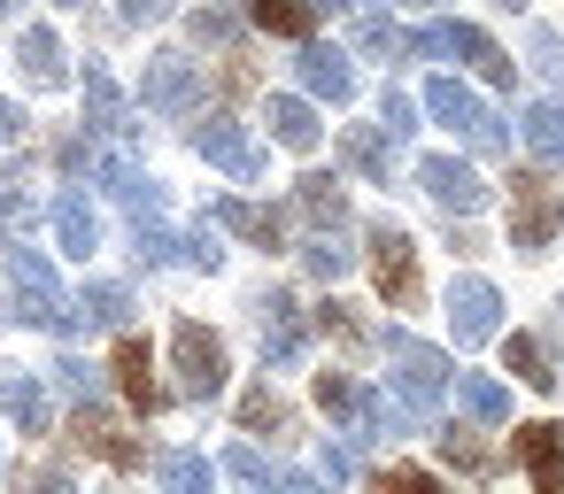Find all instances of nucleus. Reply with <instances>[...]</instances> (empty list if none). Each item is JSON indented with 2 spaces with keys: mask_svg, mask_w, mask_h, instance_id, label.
Masks as SVG:
<instances>
[{
  "mask_svg": "<svg viewBox=\"0 0 564 494\" xmlns=\"http://www.w3.org/2000/svg\"><path fill=\"white\" fill-rule=\"evenodd\" d=\"M9 271H17V317L24 325H47V332H70L78 325L70 301H63V286H55V263L40 248H9Z\"/></svg>",
  "mask_w": 564,
  "mask_h": 494,
  "instance_id": "f257e3e1",
  "label": "nucleus"
},
{
  "mask_svg": "<svg viewBox=\"0 0 564 494\" xmlns=\"http://www.w3.org/2000/svg\"><path fill=\"white\" fill-rule=\"evenodd\" d=\"M556 224H564V201H556V186H549L541 171H525V178H518V194H510V248L541 255V248L556 240Z\"/></svg>",
  "mask_w": 564,
  "mask_h": 494,
  "instance_id": "f03ea898",
  "label": "nucleus"
},
{
  "mask_svg": "<svg viewBox=\"0 0 564 494\" xmlns=\"http://www.w3.org/2000/svg\"><path fill=\"white\" fill-rule=\"evenodd\" d=\"M371 278L394 309H417V240L402 224H371Z\"/></svg>",
  "mask_w": 564,
  "mask_h": 494,
  "instance_id": "7ed1b4c3",
  "label": "nucleus"
},
{
  "mask_svg": "<svg viewBox=\"0 0 564 494\" xmlns=\"http://www.w3.org/2000/svg\"><path fill=\"white\" fill-rule=\"evenodd\" d=\"M425 109H433L448 132H464L479 155H495V147H502V124H495V117H487V109H479V101H471L456 78H433V86H425Z\"/></svg>",
  "mask_w": 564,
  "mask_h": 494,
  "instance_id": "20e7f679",
  "label": "nucleus"
},
{
  "mask_svg": "<svg viewBox=\"0 0 564 494\" xmlns=\"http://www.w3.org/2000/svg\"><path fill=\"white\" fill-rule=\"evenodd\" d=\"M171 355H178V378H186L194 402H209V394L225 386V348H217V332H202L194 317L171 332Z\"/></svg>",
  "mask_w": 564,
  "mask_h": 494,
  "instance_id": "39448f33",
  "label": "nucleus"
},
{
  "mask_svg": "<svg viewBox=\"0 0 564 494\" xmlns=\"http://www.w3.org/2000/svg\"><path fill=\"white\" fill-rule=\"evenodd\" d=\"M425 47H433V55H464L487 86H510V55H502L487 32H471V24H433V32H425Z\"/></svg>",
  "mask_w": 564,
  "mask_h": 494,
  "instance_id": "423d86ee",
  "label": "nucleus"
},
{
  "mask_svg": "<svg viewBox=\"0 0 564 494\" xmlns=\"http://www.w3.org/2000/svg\"><path fill=\"white\" fill-rule=\"evenodd\" d=\"M394 378H402L410 409H433V402H441V386H448V363H441V355H433L425 340L394 332Z\"/></svg>",
  "mask_w": 564,
  "mask_h": 494,
  "instance_id": "0eeeda50",
  "label": "nucleus"
},
{
  "mask_svg": "<svg viewBox=\"0 0 564 494\" xmlns=\"http://www.w3.org/2000/svg\"><path fill=\"white\" fill-rule=\"evenodd\" d=\"M70 440H78L86 455L117 463V471H140V455H148V448H140V440H124V432H117L101 409H78V417H70Z\"/></svg>",
  "mask_w": 564,
  "mask_h": 494,
  "instance_id": "6e6552de",
  "label": "nucleus"
},
{
  "mask_svg": "<svg viewBox=\"0 0 564 494\" xmlns=\"http://www.w3.org/2000/svg\"><path fill=\"white\" fill-rule=\"evenodd\" d=\"M417 186H425L441 209H479V194H487V186H479V171H471V163H448V155L417 163Z\"/></svg>",
  "mask_w": 564,
  "mask_h": 494,
  "instance_id": "1a4fd4ad",
  "label": "nucleus"
},
{
  "mask_svg": "<svg viewBox=\"0 0 564 494\" xmlns=\"http://www.w3.org/2000/svg\"><path fill=\"white\" fill-rule=\"evenodd\" d=\"M495 309H502V301H495V286H487V278H456V294H448V325H456V340H464V348L495 332Z\"/></svg>",
  "mask_w": 564,
  "mask_h": 494,
  "instance_id": "9d476101",
  "label": "nucleus"
},
{
  "mask_svg": "<svg viewBox=\"0 0 564 494\" xmlns=\"http://www.w3.org/2000/svg\"><path fill=\"white\" fill-rule=\"evenodd\" d=\"M117 386H124V402H132L140 417H155V409L171 402V394H163V386L148 378V340H132V332L117 340Z\"/></svg>",
  "mask_w": 564,
  "mask_h": 494,
  "instance_id": "9b49d317",
  "label": "nucleus"
},
{
  "mask_svg": "<svg viewBox=\"0 0 564 494\" xmlns=\"http://www.w3.org/2000/svg\"><path fill=\"white\" fill-rule=\"evenodd\" d=\"M518 455H525L533 486L556 494V479H564V432H556V425H518Z\"/></svg>",
  "mask_w": 564,
  "mask_h": 494,
  "instance_id": "f8f14e48",
  "label": "nucleus"
},
{
  "mask_svg": "<svg viewBox=\"0 0 564 494\" xmlns=\"http://www.w3.org/2000/svg\"><path fill=\"white\" fill-rule=\"evenodd\" d=\"M263 355H271V363H294V355H302V309H294L286 294L263 301Z\"/></svg>",
  "mask_w": 564,
  "mask_h": 494,
  "instance_id": "ddd939ff",
  "label": "nucleus"
},
{
  "mask_svg": "<svg viewBox=\"0 0 564 494\" xmlns=\"http://www.w3.org/2000/svg\"><path fill=\"white\" fill-rule=\"evenodd\" d=\"M55 240H63V255H94V240H101V224H94V209H86V194H63L55 201Z\"/></svg>",
  "mask_w": 564,
  "mask_h": 494,
  "instance_id": "4468645a",
  "label": "nucleus"
},
{
  "mask_svg": "<svg viewBox=\"0 0 564 494\" xmlns=\"http://www.w3.org/2000/svg\"><path fill=\"white\" fill-rule=\"evenodd\" d=\"M148 101H155V109H194V63H186V55H163V63L148 70Z\"/></svg>",
  "mask_w": 564,
  "mask_h": 494,
  "instance_id": "2eb2a0df",
  "label": "nucleus"
},
{
  "mask_svg": "<svg viewBox=\"0 0 564 494\" xmlns=\"http://www.w3.org/2000/svg\"><path fill=\"white\" fill-rule=\"evenodd\" d=\"M202 155H209V163H225L232 178H256V171H263V155H256L232 124H209V132H202Z\"/></svg>",
  "mask_w": 564,
  "mask_h": 494,
  "instance_id": "dca6fc26",
  "label": "nucleus"
},
{
  "mask_svg": "<svg viewBox=\"0 0 564 494\" xmlns=\"http://www.w3.org/2000/svg\"><path fill=\"white\" fill-rule=\"evenodd\" d=\"M271 140H279V147H317V117H310V101L279 94V101H271Z\"/></svg>",
  "mask_w": 564,
  "mask_h": 494,
  "instance_id": "f3484780",
  "label": "nucleus"
},
{
  "mask_svg": "<svg viewBox=\"0 0 564 494\" xmlns=\"http://www.w3.org/2000/svg\"><path fill=\"white\" fill-rule=\"evenodd\" d=\"M217 224L240 232V240H256V248H279V217L256 209V201H217Z\"/></svg>",
  "mask_w": 564,
  "mask_h": 494,
  "instance_id": "a211bd4d",
  "label": "nucleus"
},
{
  "mask_svg": "<svg viewBox=\"0 0 564 494\" xmlns=\"http://www.w3.org/2000/svg\"><path fill=\"white\" fill-rule=\"evenodd\" d=\"M286 425H294V417H286V402H279L271 386H248V394H240V432H256V440L271 432V440H279Z\"/></svg>",
  "mask_w": 564,
  "mask_h": 494,
  "instance_id": "6ab92c4d",
  "label": "nucleus"
},
{
  "mask_svg": "<svg viewBox=\"0 0 564 494\" xmlns=\"http://www.w3.org/2000/svg\"><path fill=\"white\" fill-rule=\"evenodd\" d=\"M155 471H163V494H209V479H217L209 455H194V448H171Z\"/></svg>",
  "mask_w": 564,
  "mask_h": 494,
  "instance_id": "aec40b11",
  "label": "nucleus"
},
{
  "mask_svg": "<svg viewBox=\"0 0 564 494\" xmlns=\"http://www.w3.org/2000/svg\"><path fill=\"white\" fill-rule=\"evenodd\" d=\"M302 78H310V94H325V101H348V94H356V78H348V55H325V47L302 63Z\"/></svg>",
  "mask_w": 564,
  "mask_h": 494,
  "instance_id": "412c9836",
  "label": "nucleus"
},
{
  "mask_svg": "<svg viewBox=\"0 0 564 494\" xmlns=\"http://www.w3.org/2000/svg\"><path fill=\"white\" fill-rule=\"evenodd\" d=\"M456 394H464V409H471L479 425H502V417H510V394H502L495 378H471V371H456Z\"/></svg>",
  "mask_w": 564,
  "mask_h": 494,
  "instance_id": "4be33fe9",
  "label": "nucleus"
},
{
  "mask_svg": "<svg viewBox=\"0 0 564 494\" xmlns=\"http://www.w3.org/2000/svg\"><path fill=\"white\" fill-rule=\"evenodd\" d=\"M525 147L541 155V163H564V109H525Z\"/></svg>",
  "mask_w": 564,
  "mask_h": 494,
  "instance_id": "5701e85b",
  "label": "nucleus"
},
{
  "mask_svg": "<svg viewBox=\"0 0 564 494\" xmlns=\"http://www.w3.org/2000/svg\"><path fill=\"white\" fill-rule=\"evenodd\" d=\"M256 24L263 32H286V40H310L317 9H310V0H256Z\"/></svg>",
  "mask_w": 564,
  "mask_h": 494,
  "instance_id": "b1692460",
  "label": "nucleus"
},
{
  "mask_svg": "<svg viewBox=\"0 0 564 494\" xmlns=\"http://www.w3.org/2000/svg\"><path fill=\"white\" fill-rule=\"evenodd\" d=\"M317 402H325L333 417H371V402H364V386H356L348 371H317Z\"/></svg>",
  "mask_w": 564,
  "mask_h": 494,
  "instance_id": "393cba45",
  "label": "nucleus"
},
{
  "mask_svg": "<svg viewBox=\"0 0 564 494\" xmlns=\"http://www.w3.org/2000/svg\"><path fill=\"white\" fill-rule=\"evenodd\" d=\"M502 363H510L525 386H556V371L541 363V340H525V332H510V340H502Z\"/></svg>",
  "mask_w": 564,
  "mask_h": 494,
  "instance_id": "a878e982",
  "label": "nucleus"
},
{
  "mask_svg": "<svg viewBox=\"0 0 564 494\" xmlns=\"http://www.w3.org/2000/svg\"><path fill=\"white\" fill-rule=\"evenodd\" d=\"M0 402H9V417H17L24 432H40V425H47V394H40L32 378H9V386H0Z\"/></svg>",
  "mask_w": 564,
  "mask_h": 494,
  "instance_id": "bb28decb",
  "label": "nucleus"
},
{
  "mask_svg": "<svg viewBox=\"0 0 564 494\" xmlns=\"http://www.w3.org/2000/svg\"><path fill=\"white\" fill-rule=\"evenodd\" d=\"M302 209H310L317 224H340V217H348V201H340V178H302Z\"/></svg>",
  "mask_w": 564,
  "mask_h": 494,
  "instance_id": "cd10ccee",
  "label": "nucleus"
},
{
  "mask_svg": "<svg viewBox=\"0 0 564 494\" xmlns=\"http://www.w3.org/2000/svg\"><path fill=\"white\" fill-rule=\"evenodd\" d=\"M0 217H9V232L32 224V178L24 171H0Z\"/></svg>",
  "mask_w": 564,
  "mask_h": 494,
  "instance_id": "c85d7f7f",
  "label": "nucleus"
},
{
  "mask_svg": "<svg viewBox=\"0 0 564 494\" xmlns=\"http://www.w3.org/2000/svg\"><path fill=\"white\" fill-rule=\"evenodd\" d=\"M302 263H310V278H340L356 255H348L340 240H310V248H302Z\"/></svg>",
  "mask_w": 564,
  "mask_h": 494,
  "instance_id": "c756f323",
  "label": "nucleus"
},
{
  "mask_svg": "<svg viewBox=\"0 0 564 494\" xmlns=\"http://www.w3.org/2000/svg\"><path fill=\"white\" fill-rule=\"evenodd\" d=\"M86 317L124 325V317H132V294H124V286H86Z\"/></svg>",
  "mask_w": 564,
  "mask_h": 494,
  "instance_id": "7c9ffc66",
  "label": "nucleus"
},
{
  "mask_svg": "<svg viewBox=\"0 0 564 494\" xmlns=\"http://www.w3.org/2000/svg\"><path fill=\"white\" fill-rule=\"evenodd\" d=\"M317 325H325V332H333V340H340L348 355L364 348V317H356V309H340V301H325V309H317Z\"/></svg>",
  "mask_w": 564,
  "mask_h": 494,
  "instance_id": "2f4dec72",
  "label": "nucleus"
},
{
  "mask_svg": "<svg viewBox=\"0 0 564 494\" xmlns=\"http://www.w3.org/2000/svg\"><path fill=\"white\" fill-rule=\"evenodd\" d=\"M24 63H32V78H40V86H55V78H63V63H55V40H47V32H24Z\"/></svg>",
  "mask_w": 564,
  "mask_h": 494,
  "instance_id": "473e14b6",
  "label": "nucleus"
},
{
  "mask_svg": "<svg viewBox=\"0 0 564 494\" xmlns=\"http://www.w3.org/2000/svg\"><path fill=\"white\" fill-rule=\"evenodd\" d=\"M371 494H441V486H433L425 471H379V479H371Z\"/></svg>",
  "mask_w": 564,
  "mask_h": 494,
  "instance_id": "72a5a7b5",
  "label": "nucleus"
},
{
  "mask_svg": "<svg viewBox=\"0 0 564 494\" xmlns=\"http://www.w3.org/2000/svg\"><path fill=\"white\" fill-rule=\"evenodd\" d=\"M178 248H186V240H171L163 224H148V217H140V255H148V263H171Z\"/></svg>",
  "mask_w": 564,
  "mask_h": 494,
  "instance_id": "f704fd0d",
  "label": "nucleus"
},
{
  "mask_svg": "<svg viewBox=\"0 0 564 494\" xmlns=\"http://www.w3.org/2000/svg\"><path fill=\"white\" fill-rule=\"evenodd\" d=\"M441 448H448V463H464V471H487V463H495V455H487V448H479L471 432H448Z\"/></svg>",
  "mask_w": 564,
  "mask_h": 494,
  "instance_id": "c9c22d12",
  "label": "nucleus"
},
{
  "mask_svg": "<svg viewBox=\"0 0 564 494\" xmlns=\"http://www.w3.org/2000/svg\"><path fill=\"white\" fill-rule=\"evenodd\" d=\"M340 147H348V163H356V171H379V132H364V124H356Z\"/></svg>",
  "mask_w": 564,
  "mask_h": 494,
  "instance_id": "e433bc0d",
  "label": "nucleus"
},
{
  "mask_svg": "<svg viewBox=\"0 0 564 494\" xmlns=\"http://www.w3.org/2000/svg\"><path fill=\"white\" fill-rule=\"evenodd\" d=\"M225 471H232V479H248V486H271V471H263V455H256V448H232V455H225Z\"/></svg>",
  "mask_w": 564,
  "mask_h": 494,
  "instance_id": "4c0bfd02",
  "label": "nucleus"
},
{
  "mask_svg": "<svg viewBox=\"0 0 564 494\" xmlns=\"http://www.w3.org/2000/svg\"><path fill=\"white\" fill-rule=\"evenodd\" d=\"M17 494H70L63 471H17Z\"/></svg>",
  "mask_w": 564,
  "mask_h": 494,
  "instance_id": "58836bf2",
  "label": "nucleus"
},
{
  "mask_svg": "<svg viewBox=\"0 0 564 494\" xmlns=\"http://www.w3.org/2000/svg\"><path fill=\"white\" fill-rule=\"evenodd\" d=\"M387 132H394V140H402V132H417V109H410L402 94H387Z\"/></svg>",
  "mask_w": 564,
  "mask_h": 494,
  "instance_id": "ea45409f",
  "label": "nucleus"
},
{
  "mask_svg": "<svg viewBox=\"0 0 564 494\" xmlns=\"http://www.w3.org/2000/svg\"><path fill=\"white\" fill-rule=\"evenodd\" d=\"M317 463H325V479H348V471H356V463H348V448H333V440H325V455H317Z\"/></svg>",
  "mask_w": 564,
  "mask_h": 494,
  "instance_id": "a19ab883",
  "label": "nucleus"
},
{
  "mask_svg": "<svg viewBox=\"0 0 564 494\" xmlns=\"http://www.w3.org/2000/svg\"><path fill=\"white\" fill-rule=\"evenodd\" d=\"M124 9H132V17H163V9H171V0H124Z\"/></svg>",
  "mask_w": 564,
  "mask_h": 494,
  "instance_id": "79ce46f5",
  "label": "nucleus"
},
{
  "mask_svg": "<svg viewBox=\"0 0 564 494\" xmlns=\"http://www.w3.org/2000/svg\"><path fill=\"white\" fill-rule=\"evenodd\" d=\"M9 140H17V109H9V101H0V147H9Z\"/></svg>",
  "mask_w": 564,
  "mask_h": 494,
  "instance_id": "37998d69",
  "label": "nucleus"
},
{
  "mask_svg": "<svg viewBox=\"0 0 564 494\" xmlns=\"http://www.w3.org/2000/svg\"><path fill=\"white\" fill-rule=\"evenodd\" d=\"M0 9H9V0H0Z\"/></svg>",
  "mask_w": 564,
  "mask_h": 494,
  "instance_id": "c03bdc74",
  "label": "nucleus"
},
{
  "mask_svg": "<svg viewBox=\"0 0 564 494\" xmlns=\"http://www.w3.org/2000/svg\"><path fill=\"white\" fill-rule=\"evenodd\" d=\"M510 9H518V0H510Z\"/></svg>",
  "mask_w": 564,
  "mask_h": 494,
  "instance_id": "a18cd8bd",
  "label": "nucleus"
}]
</instances>
